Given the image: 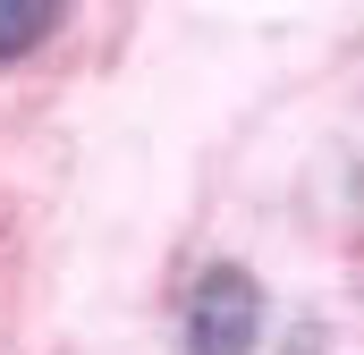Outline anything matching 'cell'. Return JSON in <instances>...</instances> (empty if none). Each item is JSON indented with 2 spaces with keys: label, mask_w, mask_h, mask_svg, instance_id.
Listing matches in <instances>:
<instances>
[{
  "label": "cell",
  "mask_w": 364,
  "mask_h": 355,
  "mask_svg": "<svg viewBox=\"0 0 364 355\" xmlns=\"http://www.w3.org/2000/svg\"><path fill=\"white\" fill-rule=\"evenodd\" d=\"M263 339V288L237 263H212L186 296V355H255Z\"/></svg>",
  "instance_id": "1"
},
{
  "label": "cell",
  "mask_w": 364,
  "mask_h": 355,
  "mask_svg": "<svg viewBox=\"0 0 364 355\" xmlns=\"http://www.w3.org/2000/svg\"><path fill=\"white\" fill-rule=\"evenodd\" d=\"M51 26H60V9H51V0H0V60H26Z\"/></svg>",
  "instance_id": "2"
}]
</instances>
